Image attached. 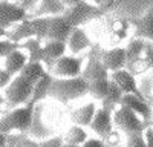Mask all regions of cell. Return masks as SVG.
<instances>
[{
    "mask_svg": "<svg viewBox=\"0 0 153 147\" xmlns=\"http://www.w3.org/2000/svg\"><path fill=\"white\" fill-rule=\"evenodd\" d=\"M89 94V81L80 75V77H52L49 86L48 97H52L54 100L60 103H69L74 101L76 98H80L83 95Z\"/></svg>",
    "mask_w": 153,
    "mask_h": 147,
    "instance_id": "obj_1",
    "label": "cell"
},
{
    "mask_svg": "<svg viewBox=\"0 0 153 147\" xmlns=\"http://www.w3.org/2000/svg\"><path fill=\"white\" fill-rule=\"evenodd\" d=\"M34 86L35 83L26 78L22 74L12 77L9 84L3 89L5 91V107L6 110L19 107L22 104H26L32 101V94H34Z\"/></svg>",
    "mask_w": 153,
    "mask_h": 147,
    "instance_id": "obj_2",
    "label": "cell"
},
{
    "mask_svg": "<svg viewBox=\"0 0 153 147\" xmlns=\"http://www.w3.org/2000/svg\"><path fill=\"white\" fill-rule=\"evenodd\" d=\"M34 101L26 104H22L19 107L5 110L0 117V130L3 133H9L12 130L17 132H26L32 124V115H34Z\"/></svg>",
    "mask_w": 153,
    "mask_h": 147,
    "instance_id": "obj_3",
    "label": "cell"
},
{
    "mask_svg": "<svg viewBox=\"0 0 153 147\" xmlns=\"http://www.w3.org/2000/svg\"><path fill=\"white\" fill-rule=\"evenodd\" d=\"M146 45H147V40L141 39V37H133L129 42V45L126 46V52H127L126 69H129L133 75H139V74H143L149 69L144 60Z\"/></svg>",
    "mask_w": 153,
    "mask_h": 147,
    "instance_id": "obj_4",
    "label": "cell"
},
{
    "mask_svg": "<svg viewBox=\"0 0 153 147\" xmlns=\"http://www.w3.org/2000/svg\"><path fill=\"white\" fill-rule=\"evenodd\" d=\"M113 124L126 135L132 133V132L144 130V127H146L143 122V118L135 110H132L127 106H123V104L113 110Z\"/></svg>",
    "mask_w": 153,
    "mask_h": 147,
    "instance_id": "obj_5",
    "label": "cell"
},
{
    "mask_svg": "<svg viewBox=\"0 0 153 147\" xmlns=\"http://www.w3.org/2000/svg\"><path fill=\"white\" fill-rule=\"evenodd\" d=\"M101 49L100 46H92L87 55V65L83 68L81 75L87 80H98V78H110V72L104 66L103 60H101Z\"/></svg>",
    "mask_w": 153,
    "mask_h": 147,
    "instance_id": "obj_6",
    "label": "cell"
},
{
    "mask_svg": "<svg viewBox=\"0 0 153 147\" xmlns=\"http://www.w3.org/2000/svg\"><path fill=\"white\" fill-rule=\"evenodd\" d=\"M103 11L104 9H101L95 3L91 5V3H86L84 0H81L80 3L68 6L66 11H65V16L72 22L74 26H80V24H83L87 20H92L95 17L103 16Z\"/></svg>",
    "mask_w": 153,
    "mask_h": 147,
    "instance_id": "obj_7",
    "label": "cell"
},
{
    "mask_svg": "<svg viewBox=\"0 0 153 147\" xmlns=\"http://www.w3.org/2000/svg\"><path fill=\"white\" fill-rule=\"evenodd\" d=\"M49 72L52 74L54 77H63V78L80 77L83 74V61L78 57L65 54L55 61L54 66L49 69Z\"/></svg>",
    "mask_w": 153,
    "mask_h": 147,
    "instance_id": "obj_8",
    "label": "cell"
},
{
    "mask_svg": "<svg viewBox=\"0 0 153 147\" xmlns=\"http://www.w3.org/2000/svg\"><path fill=\"white\" fill-rule=\"evenodd\" d=\"M72 29H74V24L65 14L49 16L48 40H60V42H66L68 43Z\"/></svg>",
    "mask_w": 153,
    "mask_h": 147,
    "instance_id": "obj_9",
    "label": "cell"
},
{
    "mask_svg": "<svg viewBox=\"0 0 153 147\" xmlns=\"http://www.w3.org/2000/svg\"><path fill=\"white\" fill-rule=\"evenodd\" d=\"M28 17V12L23 6H20L16 2H6L2 0L0 2V26L9 29L12 24Z\"/></svg>",
    "mask_w": 153,
    "mask_h": 147,
    "instance_id": "obj_10",
    "label": "cell"
},
{
    "mask_svg": "<svg viewBox=\"0 0 153 147\" xmlns=\"http://www.w3.org/2000/svg\"><path fill=\"white\" fill-rule=\"evenodd\" d=\"M89 127H91L100 138H103L107 143V140L113 133V112H110V110H107L104 107L97 109L95 117H94Z\"/></svg>",
    "mask_w": 153,
    "mask_h": 147,
    "instance_id": "obj_11",
    "label": "cell"
},
{
    "mask_svg": "<svg viewBox=\"0 0 153 147\" xmlns=\"http://www.w3.org/2000/svg\"><path fill=\"white\" fill-rule=\"evenodd\" d=\"M110 80H113L120 88L123 89L124 94H136L138 97H143L141 91L138 89V84L135 80V75L129 71V69H118V71H113L110 72Z\"/></svg>",
    "mask_w": 153,
    "mask_h": 147,
    "instance_id": "obj_12",
    "label": "cell"
},
{
    "mask_svg": "<svg viewBox=\"0 0 153 147\" xmlns=\"http://www.w3.org/2000/svg\"><path fill=\"white\" fill-rule=\"evenodd\" d=\"M68 49V43L66 42H60V40H46V43L43 45V57L42 61L45 63V66L48 68V71L54 66V63L66 54Z\"/></svg>",
    "mask_w": 153,
    "mask_h": 147,
    "instance_id": "obj_13",
    "label": "cell"
},
{
    "mask_svg": "<svg viewBox=\"0 0 153 147\" xmlns=\"http://www.w3.org/2000/svg\"><path fill=\"white\" fill-rule=\"evenodd\" d=\"M101 60H103L104 66L109 69V72L123 69L126 68V63H127L126 48H112V49L101 51Z\"/></svg>",
    "mask_w": 153,
    "mask_h": 147,
    "instance_id": "obj_14",
    "label": "cell"
},
{
    "mask_svg": "<svg viewBox=\"0 0 153 147\" xmlns=\"http://www.w3.org/2000/svg\"><path fill=\"white\" fill-rule=\"evenodd\" d=\"M31 37H34V29H32V19L29 17L17 22L9 29H6V39H9L11 42H14L17 45L31 39Z\"/></svg>",
    "mask_w": 153,
    "mask_h": 147,
    "instance_id": "obj_15",
    "label": "cell"
},
{
    "mask_svg": "<svg viewBox=\"0 0 153 147\" xmlns=\"http://www.w3.org/2000/svg\"><path fill=\"white\" fill-rule=\"evenodd\" d=\"M121 104L130 107L132 110H135V112L141 117L143 120H150V118H153L152 107L146 103L144 97H138L136 94H124L123 98H121ZM121 104H120V106H121Z\"/></svg>",
    "mask_w": 153,
    "mask_h": 147,
    "instance_id": "obj_16",
    "label": "cell"
},
{
    "mask_svg": "<svg viewBox=\"0 0 153 147\" xmlns=\"http://www.w3.org/2000/svg\"><path fill=\"white\" fill-rule=\"evenodd\" d=\"M135 37H141L144 40L153 42V6L149 8L144 14L139 17L135 23Z\"/></svg>",
    "mask_w": 153,
    "mask_h": 147,
    "instance_id": "obj_17",
    "label": "cell"
},
{
    "mask_svg": "<svg viewBox=\"0 0 153 147\" xmlns=\"http://www.w3.org/2000/svg\"><path fill=\"white\" fill-rule=\"evenodd\" d=\"M28 61H29L28 54L25 52L22 48H16L14 51H11L5 57V69L14 77V75L22 72V69L25 68V65H26Z\"/></svg>",
    "mask_w": 153,
    "mask_h": 147,
    "instance_id": "obj_18",
    "label": "cell"
},
{
    "mask_svg": "<svg viewBox=\"0 0 153 147\" xmlns=\"http://www.w3.org/2000/svg\"><path fill=\"white\" fill-rule=\"evenodd\" d=\"M68 48L71 49L72 54H80L83 49L92 48V42L89 40L87 34L80 26H74L69 35V40H68Z\"/></svg>",
    "mask_w": 153,
    "mask_h": 147,
    "instance_id": "obj_19",
    "label": "cell"
},
{
    "mask_svg": "<svg viewBox=\"0 0 153 147\" xmlns=\"http://www.w3.org/2000/svg\"><path fill=\"white\" fill-rule=\"evenodd\" d=\"M95 112H97V104L95 103H87V104L74 110V112L71 114V121L74 122V124H80V126L89 127L92 120H94V117H95Z\"/></svg>",
    "mask_w": 153,
    "mask_h": 147,
    "instance_id": "obj_20",
    "label": "cell"
},
{
    "mask_svg": "<svg viewBox=\"0 0 153 147\" xmlns=\"http://www.w3.org/2000/svg\"><path fill=\"white\" fill-rule=\"evenodd\" d=\"M66 8L68 6L63 3V0H40V3L34 11V17L65 14Z\"/></svg>",
    "mask_w": 153,
    "mask_h": 147,
    "instance_id": "obj_21",
    "label": "cell"
},
{
    "mask_svg": "<svg viewBox=\"0 0 153 147\" xmlns=\"http://www.w3.org/2000/svg\"><path fill=\"white\" fill-rule=\"evenodd\" d=\"M123 95H124L123 89L113 80H110V89H109L107 95L101 100V107H104V109L110 110V112H113V110L121 104Z\"/></svg>",
    "mask_w": 153,
    "mask_h": 147,
    "instance_id": "obj_22",
    "label": "cell"
},
{
    "mask_svg": "<svg viewBox=\"0 0 153 147\" xmlns=\"http://www.w3.org/2000/svg\"><path fill=\"white\" fill-rule=\"evenodd\" d=\"M19 48H22L25 52L28 54L29 61H42L43 57V45L42 40L37 37H31V39L25 40L19 45Z\"/></svg>",
    "mask_w": 153,
    "mask_h": 147,
    "instance_id": "obj_23",
    "label": "cell"
},
{
    "mask_svg": "<svg viewBox=\"0 0 153 147\" xmlns=\"http://www.w3.org/2000/svg\"><path fill=\"white\" fill-rule=\"evenodd\" d=\"M49 71H46V66L43 61H28L25 68L22 69V75H25L26 78H29L31 81L37 83L42 77H45Z\"/></svg>",
    "mask_w": 153,
    "mask_h": 147,
    "instance_id": "obj_24",
    "label": "cell"
},
{
    "mask_svg": "<svg viewBox=\"0 0 153 147\" xmlns=\"http://www.w3.org/2000/svg\"><path fill=\"white\" fill-rule=\"evenodd\" d=\"M86 140H87V132H86L84 126L74 124L68 130L66 137L63 138V144L65 146H83Z\"/></svg>",
    "mask_w": 153,
    "mask_h": 147,
    "instance_id": "obj_25",
    "label": "cell"
},
{
    "mask_svg": "<svg viewBox=\"0 0 153 147\" xmlns=\"http://www.w3.org/2000/svg\"><path fill=\"white\" fill-rule=\"evenodd\" d=\"M130 23L129 20H123V19H109L107 20V32L112 35H115L117 40H123L124 37H127V31H129Z\"/></svg>",
    "mask_w": 153,
    "mask_h": 147,
    "instance_id": "obj_26",
    "label": "cell"
},
{
    "mask_svg": "<svg viewBox=\"0 0 153 147\" xmlns=\"http://www.w3.org/2000/svg\"><path fill=\"white\" fill-rule=\"evenodd\" d=\"M110 89V78H98L89 81V95L95 100H103Z\"/></svg>",
    "mask_w": 153,
    "mask_h": 147,
    "instance_id": "obj_27",
    "label": "cell"
},
{
    "mask_svg": "<svg viewBox=\"0 0 153 147\" xmlns=\"http://www.w3.org/2000/svg\"><path fill=\"white\" fill-rule=\"evenodd\" d=\"M52 74L48 72L45 77H42L40 80H38L34 86V94H32V101L37 103L43 100L45 97H48V92H49V86H51V81H52Z\"/></svg>",
    "mask_w": 153,
    "mask_h": 147,
    "instance_id": "obj_28",
    "label": "cell"
},
{
    "mask_svg": "<svg viewBox=\"0 0 153 147\" xmlns=\"http://www.w3.org/2000/svg\"><path fill=\"white\" fill-rule=\"evenodd\" d=\"M32 29L34 37L43 40H48V31H49V16L32 17Z\"/></svg>",
    "mask_w": 153,
    "mask_h": 147,
    "instance_id": "obj_29",
    "label": "cell"
},
{
    "mask_svg": "<svg viewBox=\"0 0 153 147\" xmlns=\"http://www.w3.org/2000/svg\"><path fill=\"white\" fill-rule=\"evenodd\" d=\"M126 144L129 147H146L147 141L144 138V132L139 130V132H132V133H127L126 135Z\"/></svg>",
    "mask_w": 153,
    "mask_h": 147,
    "instance_id": "obj_30",
    "label": "cell"
},
{
    "mask_svg": "<svg viewBox=\"0 0 153 147\" xmlns=\"http://www.w3.org/2000/svg\"><path fill=\"white\" fill-rule=\"evenodd\" d=\"M16 48H19V45L17 43H14V42H11L9 39H6V40H0V58H5L11 51H14Z\"/></svg>",
    "mask_w": 153,
    "mask_h": 147,
    "instance_id": "obj_31",
    "label": "cell"
},
{
    "mask_svg": "<svg viewBox=\"0 0 153 147\" xmlns=\"http://www.w3.org/2000/svg\"><path fill=\"white\" fill-rule=\"evenodd\" d=\"M11 80H12V75H11V74H9L5 68H3V69H0V91L5 89L6 86L9 84Z\"/></svg>",
    "mask_w": 153,
    "mask_h": 147,
    "instance_id": "obj_32",
    "label": "cell"
},
{
    "mask_svg": "<svg viewBox=\"0 0 153 147\" xmlns=\"http://www.w3.org/2000/svg\"><path fill=\"white\" fill-rule=\"evenodd\" d=\"M104 144H106V141H104L103 138L97 137V138H87L83 146H84V147H103Z\"/></svg>",
    "mask_w": 153,
    "mask_h": 147,
    "instance_id": "obj_33",
    "label": "cell"
},
{
    "mask_svg": "<svg viewBox=\"0 0 153 147\" xmlns=\"http://www.w3.org/2000/svg\"><path fill=\"white\" fill-rule=\"evenodd\" d=\"M143 132H144V138L147 141V146H153V124L152 122L144 127Z\"/></svg>",
    "mask_w": 153,
    "mask_h": 147,
    "instance_id": "obj_34",
    "label": "cell"
},
{
    "mask_svg": "<svg viewBox=\"0 0 153 147\" xmlns=\"http://www.w3.org/2000/svg\"><path fill=\"white\" fill-rule=\"evenodd\" d=\"M94 3L97 5V6H100L101 9H109L110 6H113V3H115V0H94Z\"/></svg>",
    "mask_w": 153,
    "mask_h": 147,
    "instance_id": "obj_35",
    "label": "cell"
},
{
    "mask_svg": "<svg viewBox=\"0 0 153 147\" xmlns=\"http://www.w3.org/2000/svg\"><path fill=\"white\" fill-rule=\"evenodd\" d=\"M38 0H16V3H19L20 6H23L25 9H28V8H31L34 3H37Z\"/></svg>",
    "mask_w": 153,
    "mask_h": 147,
    "instance_id": "obj_36",
    "label": "cell"
},
{
    "mask_svg": "<svg viewBox=\"0 0 153 147\" xmlns=\"http://www.w3.org/2000/svg\"><path fill=\"white\" fill-rule=\"evenodd\" d=\"M8 133H3L2 130H0V146H6L8 143V137H6Z\"/></svg>",
    "mask_w": 153,
    "mask_h": 147,
    "instance_id": "obj_37",
    "label": "cell"
},
{
    "mask_svg": "<svg viewBox=\"0 0 153 147\" xmlns=\"http://www.w3.org/2000/svg\"><path fill=\"white\" fill-rule=\"evenodd\" d=\"M80 2H81V0H63V3H65L66 6H72V5H76Z\"/></svg>",
    "mask_w": 153,
    "mask_h": 147,
    "instance_id": "obj_38",
    "label": "cell"
},
{
    "mask_svg": "<svg viewBox=\"0 0 153 147\" xmlns=\"http://www.w3.org/2000/svg\"><path fill=\"white\" fill-rule=\"evenodd\" d=\"M3 37H6V29H5V28H2V26H0V40H2Z\"/></svg>",
    "mask_w": 153,
    "mask_h": 147,
    "instance_id": "obj_39",
    "label": "cell"
},
{
    "mask_svg": "<svg viewBox=\"0 0 153 147\" xmlns=\"http://www.w3.org/2000/svg\"><path fill=\"white\" fill-rule=\"evenodd\" d=\"M152 114H153V107H152Z\"/></svg>",
    "mask_w": 153,
    "mask_h": 147,
    "instance_id": "obj_40",
    "label": "cell"
},
{
    "mask_svg": "<svg viewBox=\"0 0 153 147\" xmlns=\"http://www.w3.org/2000/svg\"><path fill=\"white\" fill-rule=\"evenodd\" d=\"M152 124H153V121H152Z\"/></svg>",
    "mask_w": 153,
    "mask_h": 147,
    "instance_id": "obj_41",
    "label": "cell"
}]
</instances>
